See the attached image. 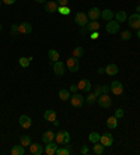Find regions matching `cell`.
I'll return each instance as SVG.
<instances>
[{
	"label": "cell",
	"instance_id": "cell-1",
	"mask_svg": "<svg viewBox=\"0 0 140 155\" xmlns=\"http://www.w3.org/2000/svg\"><path fill=\"white\" fill-rule=\"evenodd\" d=\"M128 24H129L130 28L139 29L140 28V14L139 13H135V14L129 15V17H128Z\"/></svg>",
	"mask_w": 140,
	"mask_h": 155
},
{
	"label": "cell",
	"instance_id": "cell-2",
	"mask_svg": "<svg viewBox=\"0 0 140 155\" xmlns=\"http://www.w3.org/2000/svg\"><path fill=\"white\" fill-rule=\"evenodd\" d=\"M97 102H98V105H100L101 108H105V109L109 108V106L112 105V99L108 94H101L100 97H98Z\"/></svg>",
	"mask_w": 140,
	"mask_h": 155
},
{
	"label": "cell",
	"instance_id": "cell-3",
	"mask_svg": "<svg viewBox=\"0 0 140 155\" xmlns=\"http://www.w3.org/2000/svg\"><path fill=\"white\" fill-rule=\"evenodd\" d=\"M66 66H67V69L70 70L72 73H76L77 70H79L80 67V61L77 58H74V56H72V58H69L67 61H66Z\"/></svg>",
	"mask_w": 140,
	"mask_h": 155
},
{
	"label": "cell",
	"instance_id": "cell-4",
	"mask_svg": "<svg viewBox=\"0 0 140 155\" xmlns=\"http://www.w3.org/2000/svg\"><path fill=\"white\" fill-rule=\"evenodd\" d=\"M88 21H90V18H88V15L86 13H77L74 15V22L80 27H86Z\"/></svg>",
	"mask_w": 140,
	"mask_h": 155
},
{
	"label": "cell",
	"instance_id": "cell-5",
	"mask_svg": "<svg viewBox=\"0 0 140 155\" xmlns=\"http://www.w3.org/2000/svg\"><path fill=\"white\" fill-rule=\"evenodd\" d=\"M105 29H107L108 34L114 35V34H118V32H119V29H121V25H119L118 21H114V20H111V21L107 22V27H105Z\"/></svg>",
	"mask_w": 140,
	"mask_h": 155
},
{
	"label": "cell",
	"instance_id": "cell-6",
	"mask_svg": "<svg viewBox=\"0 0 140 155\" xmlns=\"http://www.w3.org/2000/svg\"><path fill=\"white\" fill-rule=\"evenodd\" d=\"M70 104H72L73 108H80V106H83V104H84V98L76 92V94H73L72 97H70Z\"/></svg>",
	"mask_w": 140,
	"mask_h": 155
},
{
	"label": "cell",
	"instance_id": "cell-7",
	"mask_svg": "<svg viewBox=\"0 0 140 155\" xmlns=\"http://www.w3.org/2000/svg\"><path fill=\"white\" fill-rule=\"evenodd\" d=\"M100 143L104 145V147H111V145L114 144V136H112L111 133H104L100 138Z\"/></svg>",
	"mask_w": 140,
	"mask_h": 155
},
{
	"label": "cell",
	"instance_id": "cell-8",
	"mask_svg": "<svg viewBox=\"0 0 140 155\" xmlns=\"http://www.w3.org/2000/svg\"><path fill=\"white\" fill-rule=\"evenodd\" d=\"M109 88H111V92L114 95H122V92H123V85L121 81H112Z\"/></svg>",
	"mask_w": 140,
	"mask_h": 155
},
{
	"label": "cell",
	"instance_id": "cell-9",
	"mask_svg": "<svg viewBox=\"0 0 140 155\" xmlns=\"http://www.w3.org/2000/svg\"><path fill=\"white\" fill-rule=\"evenodd\" d=\"M18 123H20V126H21L22 129H29V127L32 126V120H31V117H29L28 115H21L20 116Z\"/></svg>",
	"mask_w": 140,
	"mask_h": 155
},
{
	"label": "cell",
	"instance_id": "cell-10",
	"mask_svg": "<svg viewBox=\"0 0 140 155\" xmlns=\"http://www.w3.org/2000/svg\"><path fill=\"white\" fill-rule=\"evenodd\" d=\"M29 152L32 155H41L45 152V148L42 147L41 144H38V143H31V145H29Z\"/></svg>",
	"mask_w": 140,
	"mask_h": 155
},
{
	"label": "cell",
	"instance_id": "cell-11",
	"mask_svg": "<svg viewBox=\"0 0 140 155\" xmlns=\"http://www.w3.org/2000/svg\"><path fill=\"white\" fill-rule=\"evenodd\" d=\"M58 10H59V4H58V2H53V0H50V2H46V3H45V11L50 13V14L56 13Z\"/></svg>",
	"mask_w": 140,
	"mask_h": 155
},
{
	"label": "cell",
	"instance_id": "cell-12",
	"mask_svg": "<svg viewBox=\"0 0 140 155\" xmlns=\"http://www.w3.org/2000/svg\"><path fill=\"white\" fill-rule=\"evenodd\" d=\"M87 15H88V18H90L91 21H98V18L101 17V10L98 7H93L88 10Z\"/></svg>",
	"mask_w": 140,
	"mask_h": 155
},
{
	"label": "cell",
	"instance_id": "cell-13",
	"mask_svg": "<svg viewBox=\"0 0 140 155\" xmlns=\"http://www.w3.org/2000/svg\"><path fill=\"white\" fill-rule=\"evenodd\" d=\"M32 31V25L29 22H21L18 25V34H24V35H28Z\"/></svg>",
	"mask_w": 140,
	"mask_h": 155
},
{
	"label": "cell",
	"instance_id": "cell-14",
	"mask_svg": "<svg viewBox=\"0 0 140 155\" xmlns=\"http://www.w3.org/2000/svg\"><path fill=\"white\" fill-rule=\"evenodd\" d=\"M77 87H79V90H81L83 92H90L91 91V83L90 80H80L79 84H77Z\"/></svg>",
	"mask_w": 140,
	"mask_h": 155
},
{
	"label": "cell",
	"instance_id": "cell-15",
	"mask_svg": "<svg viewBox=\"0 0 140 155\" xmlns=\"http://www.w3.org/2000/svg\"><path fill=\"white\" fill-rule=\"evenodd\" d=\"M53 71H55V74H56V76H63V74H65V71H66L65 64H63L62 61H55V63H53Z\"/></svg>",
	"mask_w": 140,
	"mask_h": 155
},
{
	"label": "cell",
	"instance_id": "cell-16",
	"mask_svg": "<svg viewBox=\"0 0 140 155\" xmlns=\"http://www.w3.org/2000/svg\"><path fill=\"white\" fill-rule=\"evenodd\" d=\"M58 145H59V144H58V143H55V141L46 143V145H45V152H46V155H55Z\"/></svg>",
	"mask_w": 140,
	"mask_h": 155
},
{
	"label": "cell",
	"instance_id": "cell-17",
	"mask_svg": "<svg viewBox=\"0 0 140 155\" xmlns=\"http://www.w3.org/2000/svg\"><path fill=\"white\" fill-rule=\"evenodd\" d=\"M43 119L53 123L55 120L58 119V115H56V112H55L53 109H48V110H45V113H43Z\"/></svg>",
	"mask_w": 140,
	"mask_h": 155
},
{
	"label": "cell",
	"instance_id": "cell-18",
	"mask_svg": "<svg viewBox=\"0 0 140 155\" xmlns=\"http://www.w3.org/2000/svg\"><path fill=\"white\" fill-rule=\"evenodd\" d=\"M86 28H87V32H93V31H98V29L101 28V24L98 21H88L87 22V25H86Z\"/></svg>",
	"mask_w": 140,
	"mask_h": 155
},
{
	"label": "cell",
	"instance_id": "cell-19",
	"mask_svg": "<svg viewBox=\"0 0 140 155\" xmlns=\"http://www.w3.org/2000/svg\"><path fill=\"white\" fill-rule=\"evenodd\" d=\"M55 136L56 134L53 133V131H50V130H48V131H45V133L42 134V141L46 144V143H50V141L55 140Z\"/></svg>",
	"mask_w": 140,
	"mask_h": 155
},
{
	"label": "cell",
	"instance_id": "cell-20",
	"mask_svg": "<svg viewBox=\"0 0 140 155\" xmlns=\"http://www.w3.org/2000/svg\"><path fill=\"white\" fill-rule=\"evenodd\" d=\"M105 73L111 77L116 76V74H118V66L116 64H108L107 67H105Z\"/></svg>",
	"mask_w": 140,
	"mask_h": 155
},
{
	"label": "cell",
	"instance_id": "cell-21",
	"mask_svg": "<svg viewBox=\"0 0 140 155\" xmlns=\"http://www.w3.org/2000/svg\"><path fill=\"white\" fill-rule=\"evenodd\" d=\"M101 17L104 18L105 21H111L112 18L115 17V13H114L112 10H109V8H107V10L101 11Z\"/></svg>",
	"mask_w": 140,
	"mask_h": 155
},
{
	"label": "cell",
	"instance_id": "cell-22",
	"mask_svg": "<svg viewBox=\"0 0 140 155\" xmlns=\"http://www.w3.org/2000/svg\"><path fill=\"white\" fill-rule=\"evenodd\" d=\"M128 20V14H126V11H116L115 13V21L118 22H125Z\"/></svg>",
	"mask_w": 140,
	"mask_h": 155
},
{
	"label": "cell",
	"instance_id": "cell-23",
	"mask_svg": "<svg viewBox=\"0 0 140 155\" xmlns=\"http://www.w3.org/2000/svg\"><path fill=\"white\" fill-rule=\"evenodd\" d=\"M11 154L13 155H24L25 154V147L24 145H14V147L11 148Z\"/></svg>",
	"mask_w": 140,
	"mask_h": 155
},
{
	"label": "cell",
	"instance_id": "cell-24",
	"mask_svg": "<svg viewBox=\"0 0 140 155\" xmlns=\"http://www.w3.org/2000/svg\"><path fill=\"white\" fill-rule=\"evenodd\" d=\"M48 58H49L50 61H59V58H60V54H59L58 51H55V49H50L49 52H48Z\"/></svg>",
	"mask_w": 140,
	"mask_h": 155
},
{
	"label": "cell",
	"instance_id": "cell-25",
	"mask_svg": "<svg viewBox=\"0 0 140 155\" xmlns=\"http://www.w3.org/2000/svg\"><path fill=\"white\" fill-rule=\"evenodd\" d=\"M31 61H32V56H28V58L22 56V58L18 59V63H20V66H21V67H28Z\"/></svg>",
	"mask_w": 140,
	"mask_h": 155
},
{
	"label": "cell",
	"instance_id": "cell-26",
	"mask_svg": "<svg viewBox=\"0 0 140 155\" xmlns=\"http://www.w3.org/2000/svg\"><path fill=\"white\" fill-rule=\"evenodd\" d=\"M107 126L109 127V129H116V127H118V119H116L115 116L108 117L107 119Z\"/></svg>",
	"mask_w": 140,
	"mask_h": 155
},
{
	"label": "cell",
	"instance_id": "cell-27",
	"mask_svg": "<svg viewBox=\"0 0 140 155\" xmlns=\"http://www.w3.org/2000/svg\"><path fill=\"white\" fill-rule=\"evenodd\" d=\"M104 145L101 144V143H95V144L93 145V152L95 155H101V154H104Z\"/></svg>",
	"mask_w": 140,
	"mask_h": 155
},
{
	"label": "cell",
	"instance_id": "cell-28",
	"mask_svg": "<svg viewBox=\"0 0 140 155\" xmlns=\"http://www.w3.org/2000/svg\"><path fill=\"white\" fill-rule=\"evenodd\" d=\"M59 98H60V101H69L70 99V91L69 90H60L59 91Z\"/></svg>",
	"mask_w": 140,
	"mask_h": 155
},
{
	"label": "cell",
	"instance_id": "cell-29",
	"mask_svg": "<svg viewBox=\"0 0 140 155\" xmlns=\"http://www.w3.org/2000/svg\"><path fill=\"white\" fill-rule=\"evenodd\" d=\"M100 138H101V134L100 133H95V131H93V133L88 134V140H90L93 144H95V143H100Z\"/></svg>",
	"mask_w": 140,
	"mask_h": 155
},
{
	"label": "cell",
	"instance_id": "cell-30",
	"mask_svg": "<svg viewBox=\"0 0 140 155\" xmlns=\"http://www.w3.org/2000/svg\"><path fill=\"white\" fill-rule=\"evenodd\" d=\"M55 140H56V143H58L59 145H65V133H63V131H59V133H56V136H55Z\"/></svg>",
	"mask_w": 140,
	"mask_h": 155
},
{
	"label": "cell",
	"instance_id": "cell-31",
	"mask_svg": "<svg viewBox=\"0 0 140 155\" xmlns=\"http://www.w3.org/2000/svg\"><path fill=\"white\" fill-rule=\"evenodd\" d=\"M20 144L24 147H29L31 145V137L29 136H21L20 137Z\"/></svg>",
	"mask_w": 140,
	"mask_h": 155
},
{
	"label": "cell",
	"instance_id": "cell-32",
	"mask_svg": "<svg viewBox=\"0 0 140 155\" xmlns=\"http://www.w3.org/2000/svg\"><path fill=\"white\" fill-rule=\"evenodd\" d=\"M83 54H84V48L77 46V48H74V49H73V56H74V58L80 59Z\"/></svg>",
	"mask_w": 140,
	"mask_h": 155
},
{
	"label": "cell",
	"instance_id": "cell-33",
	"mask_svg": "<svg viewBox=\"0 0 140 155\" xmlns=\"http://www.w3.org/2000/svg\"><path fill=\"white\" fill-rule=\"evenodd\" d=\"M97 99H98V97L95 94H90L88 97H87V99H86V102L88 105H94L95 102H97Z\"/></svg>",
	"mask_w": 140,
	"mask_h": 155
},
{
	"label": "cell",
	"instance_id": "cell-34",
	"mask_svg": "<svg viewBox=\"0 0 140 155\" xmlns=\"http://www.w3.org/2000/svg\"><path fill=\"white\" fill-rule=\"evenodd\" d=\"M130 38H132V32H130V31H123V32L121 34V39L122 41H129Z\"/></svg>",
	"mask_w": 140,
	"mask_h": 155
},
{
	"label": "cell",
	"instance_id": "cell-35",
	"mask_svg": "<svg viewBox=\"0 0 140 155\" xmlns=\"http://www.w3.org/2000/svg\"><path fill=\"white\" fill-rule=\"evenodd\" d=\"M58 11L62 15H69L70 14V7H69V6H66V7H59Z\"/></svg>",
	"mask_w": 140,
	"mask_h": 155
},
{
	"label": "cell",
	"instance_id": "cell-36",
	"mask_svg": "<svg viewBox=\"0 0 140 155\" xmlns=\"http://www.w3.org/2000/svg\"><path fill=\"white\" fill-rule=\"evenodd\" d=\"M123 115H125V112H123V109H122V108L116 109V112H115V117H116V119H122Z\"/></svg>",
	"mask_w": 140,
	"mask_h": 155
},
{
	"label": "cell",
	"instance_id": "cell-37",
	"mask_svg": "<svg viewBox=\"0 0 140 155\" xmlns=\"http://www.w3.org/2000/svg\"><path fill=\"white\" fill-rule=\"evenodd\" d=\"M58 4L59 7H66V6H69V0H58Z\"/></svg>",
	"mask_w": 140,
	"mask_h": 155
},
{
	"label": "cell",
	"instance_id": "cell-38",
	"mask_svg": "<svg viewBox=\"0 0 140 155\" xmlns=\"http://www.w3.org/2000/svg\"><path fill=\"white\" fill-rule=\"evenodd\" d=\"M17 34H18V25L13 24L11 25V35H17Z\"/></svg>",
	"mask_w": 140,
	"mask_h": 155
},
{
	"label": "cell",
	"instance_id": "cell-39",
	"mask_svg": "<svg viewBox=\"0 0 140 155\" xmlns=\"http://www.w3.org/2000/svg\"><path fill=\"white\" fill-rule=\"evenodd\" d=\"M90 38H91V39H98V38H100L98 31H93V32H90Z\"/></svg>",
	"mask_w": 140,
	"mask_h": 155
},
{
	"label": "cell",
	"instance_id": "cell-40",
	"mask_svg": "<svg viewBox=\"0 0 140 155\" xmlns=\"http://www.w3.org/2000/svg\"><path fill=\"white\" fill-rule=\"evenodd\" d=\"M109 91H111V88L108 85H101V92H102V94H108Z\"/></svg>",
	"mask_w": 140,
	"mask_h": 155
},
{
	"label": "cell",
	"instance_id": "cell-41",
	"mask_svg": "<svg viewBox=\"0 0 140 155\" xmlns=\"http://www.w3.org/2000/svg\"><path fill=\"white\" fill-rule=\"evenodd\" d=\"M63 133H65V145H66L70 143V134H69L66 130H63Z\"/></svg>",
	"mask_w": 140,
	"mask_h": 155
},
{
	"label": "cell",
	"instance_id": "cell-42",
	"mask_svg": "<svg viewBox=\"0 0 140 155\" xmlns=\"http://www.w3.org/2000/svg\"><path fill=\"white\" fill-rule=\"evenodd\" d=\"M81 154L83 155H88V154H90V150H88V147H87V145H83V147H81Z\"/></svg>",
	"mask_w": 140,
	"mask_h": 155
},
{
	"label": "cell",
	"instance_id": "cell-43",
	"mask_svg": "<svg viewBox=\"0 0 140 155\" xmlns=\"http://www.w3.org/2000/svg\"><path fill=\"white\" fill-rule=\"evenodd\" d=\"M79 91V87H77V84H73L72 87H70V92H73V94H76Z\"/></svg>",
	"mask_w": 140,
	"mask_h": 155
},
{
	"label": "cell",
	"instance_id": "cell-44",
	"mask_svg": "<svg viewBox=\"0 0 140 155\" xmlns=\"http://www.w3.org/2000/svg\"><path fill=\"white\" fill-rule=\"evenodd\" d=\"M94 94L97 95V97H100V95L102 94V92H101V87H97V88H95V91H94Z\"/></svg>",
	"mask_w": 140,
	"mask_h": 155
},
{
	"label": "cell",
	"instance_id": "cell-45",
	"mask_svg": "<svg viewBox=\"0 0 140 155\" xmlns=\"http://www.w3.org/2000/svg\"><path fill=\"white\" fill-rule=\"evenodd\" d=\"M3 3L7 4V6H10V4H14L15 3V0H3Z\"/></svg>",
	"mask_w": 140,
	"mask_h": 155
},
{
	"label": "cell",
	"instance_id": "cell-46",
	"mask_svg": "<svg viewBox=\"0 0 140 155\" xmlns=\"http://www.w3.org/2000/svg\"><path fill=\"white\" fill-rule=\"evenodd\" d=\"M86 32H87V28H86V27H81V29H80V34H81V35H86Z\"/></svg>",
	"mask_w": 140,
	"mask_h": 155
},
{
	"label": "cell",
	"instance_id": "cell-47",
	"mask_svg": "<svg viewBox=\"0 0 140 155\" xmlns=\"http://www.w3.org/2000/svg\"><path fill=\"white\" fill-rule=\"evenodd\" d=\"M35 2H36V3H46L48 0H35Z\"/></svg>",
	"mask_w": 140,
	"mask_h": 155
},
{
	"label": "cell",
	"instance_id": "cell-48",
	"mask_svg": "<svg viewBox=\"0 0 140 155\" xmlns=\"http://www.w3.org/2000/svg\"><path fill=\"white\" fill-rule=\"evenodd\" d=\"M98 73H100V74H102V73H105V69H102V67H101V69H98Z\"/></svg>",
	"mask_w": 140,
	"mask_h": 155
},
{
	"label": "cell",
	"instance_id": "cell-49",
	"mask_svg": "<svg viewBox=\"0 0 140 155\" xmlns=\"http://www.w3.org/2000/svg\"><path fill=\"white\" fill-rule=\"evenodd\" d=\"M53 126H56V127L59 126V120H58V119H56V120H55V122H53Z\"/></svg>",
	"mask_w": 140,
	"mask_h": 155
},
{
	"label": "cell",
	"instance_id": "cell-50",
	"mask_svg": "<svg viewBox=\"0 0 140 155\" xmlns=\"http://www.w3.org/2000/svg\"><path fill=\"white\" fill-rule=\"evenodd\" d=\"M137 38H139V39H140V28L137 29Z\"/></svg>",
	"mask_w": 140,
	"mask_h": 155
},
{
	"label": "cell",
	"instance_id": "cell-51",
	"mask_svg": "<svg viewBox=\"0 0 140 155\" xmlns=\"http://www.w3.org/2000/svg\"><path fill=\"white\" fill-rule=\"evenodd\" d=\"M136 11H137V13H139V14H140V6H137V7H136Z\"/></svg>",
	"mask_w": 140,
	"mask_h": 155
},
{
	"label": "cell",
	"instance_id": "cell-52",
	"mask_svg": "<svg viewBox=\"0 0 140 155\" xmlns=\"http://www.w3.org/2000/svg\"><path fill=\"white\" fill-rule=\"evenodd\" d=\"M2 3H3V0H0V4H2Z\"/></svg>",
	"mask_w": 140,
	"mask_h": 155
},
{
	"label": "cell",
	"instance_id": "cell-53",
	"mask_svg": "<svg viewBox=\"0 0 140 155\" xmlns=\"http://www.w3.org/2000/svg\"><path fill=\"white\" fill-rule=\"evenodd\" d=\"M0 31H2V24H0Z\"/></svg>",
	"mask_w": 140,
	"mask_h": 155
}]
</instances>
